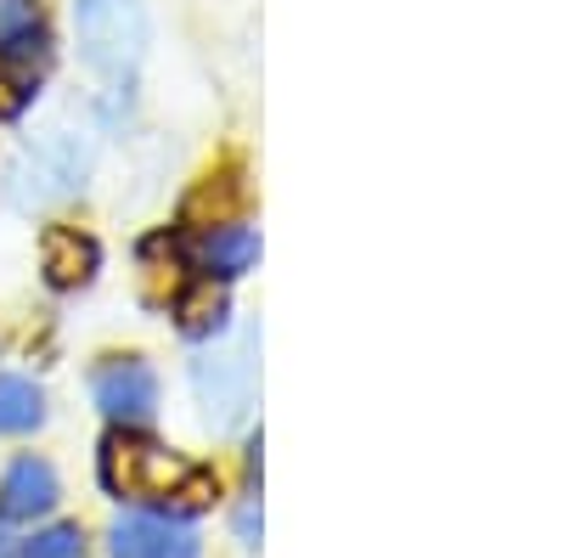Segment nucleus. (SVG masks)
I'll return each mask as SVG.
<instances>
[{
  "label": "nucleus",
  "mask_w": 563,
  "mask_h": 558,
  "mask_svg": "<svg viewBox=\"0 0 563 558\" xmlns=\"http://www.w3.org/2000/svg\"><path fill=\"white\" fill-rule=\"evenodd\" d=\"M0 57L40 63L45 57V18L34 0H0Z\"/></svg>",
  "instance_id": "obj_10"
},
{
  "label": "nucleus",
  "mask_w": 563,
  "mask_h": 558,
  "mask_svg": "<svg viewBox=\"0 0 563 558\" xmlns=\"http://www.w3.org/2000/svg\"><path fill=\"white\" fill-rule=\"evenodd\" d=\"M45 424V395L34 379L0 372V435H29Z\"/></svg>",
  "instance_id": "obj_12"
},
{
  "label": "nucleus",
  "mask_w": 563,
  "mask_h": 558,
  "mask_svg": "<svg viewBox=\"0 0 563 558\" xmlns=\"http://www.w3.org/2000/svg\"><path fill=\"white\" fill-rule=\"evenodd\" d=\"M108 552L113 558H198L203 541L186 514H158V507H135L119 514L108 530Z\"/></svg>",
  "instance_id": "obj_6"
},
{
  "label": "nucleus",
  "mask_w": 563,
  "mask_h": 558,
  "mask_svg": "<svg viewBox=\"0 0 563 558\" xmlns=\"http://www.w3.org/2000/svg\"><path fill=\"white\" fill-rule=\"evenodd\" d=\"M97 243L74 226H52L45 231V283L52 288H85L97 276Z\"/></svg>",
  "instance_id": "obj_9"
},
{
  "label": "nucleus",
  "mask_w": 563,
  "mask_h": 558,
  "mask_svg": "<svg viewBox=\"0 0 563 558\" xmlns=\"http://www.w3.org/2000/svg\"><path fill=\"white\" fill-rule=\"evenodd\" d=\"M74 34L85 68L124 90L147 57V7L141 0H74Z\"/></svg>",
  "instance_id": "obj_1"
},
{
  "label": "nucleus",
  "mask_w": 563,
  "mask_h": 558,
  "mask_svg": "<svg viewBox=\"0 0 563 558\" xmlns=\"http://www.w3.org/2000/svg\"><path fill=\"white\" fill-rule=\"evenodd\" d=\"M90 395L102 417H113V429H147L158 412V372L141 355H108L90 372Z\"/></svg>",
  "instance_id": "obj_5"
},
{
  "label": "nucleus",
  "mask_w": 563,
  "mask_h": 558,
  "mask_svg": "<svg viewBox=\"0 0 563 558\" xmlns=\"http://www.w3.org/2000/svg\"><path fill=\"white\" fill-rule=\"evenodd\" d=\"M12 558H90V552H85V530L79 525H45L29 541H18Z\"/></svg>",
  "instance_id": "obj_13"
},
{
  "label": "nucleus",
  "mask_w": 563,
  "mask_h": 558,
  "mask_svg": "<svg viewBox=\"0 0 563 558\" xmlns=\"http://www.w3.org/2000/svg\"><path fill=\"white\" fill-rule=\"evenodd\" d=\"M175 316H180V333L192 339H220L231 328V305H225V283H198L175 299Z\"/></svg>",
  "instance_id": "obj_11"
},
{
  "label": "nucleus",
  "mask_w": 563,
  "mask_h": 558,
  "mask_svg": "<svg viewBox=\"0 0 563 558\" xmlns=\"http://www.w3.org/2000/svg\"><path fill=\"white\" fill-rule=\"evenodd\" d=\"M260 260V238L249 226L238 220H214L203 238H198V271L203 283H238V276H249Z\"/></svg>",
  "instance_id": "obj_8"
},
{
  "label": "nucleus",
  "mask_w": 563,
  "mask_h": 558,
  "mask_svg": "<svg viewBox=\"0 0 563 558\" xmlns=\"http://www.w3.org/2000/svg\"><path fill=\"white\" fill-rule=\"evenodd\" d=\"M238 536H243V547H260V496H249L238 507Z\"/></svg>",
  "instance_id": "obj_15"
},
{
  "label": "nucleus",
  "mask_w": 563,
  "mask_h": 558,
  "mask_svg": "<svg viewBox=\"0 0 563 558\" xmlns=\"http://www.w3.org/2000/svg\"><path fill=\"white\" fill-rule=\"evenodd\" d=\"M23 102H29V90H23V79H12V74H0V119H18V113H23Z\"/></svg>",
  "instance_id": "obj_14"
},
{
  "label": "nucleus",
  "mask_w": 563,
  "mask_h": 558,
  "mask_svg": "<svg viewBox=\"0 0 563 558\" xmlns=\"http://www.w3.org/2000/svg\"><path fill=\"white\" fill-rule=\"evenodd\" d=\"M63 485H57V469L45 457H18L7 474H0V519L7 525H34L57 507Z\"/></svg>",
  "instance_id": "obj_7"
},
{
  "label": "nucleus",
  "mask_w": 563,
  "mask_h": 558,
  "mask_svg": "<svg viewBox=\"0 0 563 558\" xmlns=\"http://www.w3.org/2000/svg\"><path fill=\"white\" fill-rule=\"evenodd\" d=\"M102 485L113 496H153V502H175V491L186 485L192 462H180L175 451H164L158 440L135 435V429H113L97 451Z\"/></svg>",
  "instance_id": "obj_4"
},
{
  "label": "nucleus",
  "mask_w": 563,
  "mask_h": 558,
  "mask_svg": "<svg viewBox=\"0 0 563 558\" xmlns=\"http://www.w3.org/2000/svg\"><path fill=\"white\" fill-rule=\"evenodd\" d=\"M254 355H260V333L243 328V333H231L225 344H214L192 361V390H198V406L214 429H231L254 406V384H260Z\"/></svg>",
  "instance_id": "obj_3"
},
{
  "label": "nucleus",
  "mask_w": 563,
  "mask_h": 558,
  "mask_svg": "<svg viewBox=\"0 0 563 558\" xmlns=\"http://www.w3.org/2000/svg\"><path fill=\"white\" fill-rule=\"evenodd\" d=\"M85 169H90L85 142H79V135H68V130H52V135L29 142L7 164V204L23 209V215L57 209V204H68L79 186H85Z\"/></svg>",
  "instance_id": "obj_2"
}]
</instances>
